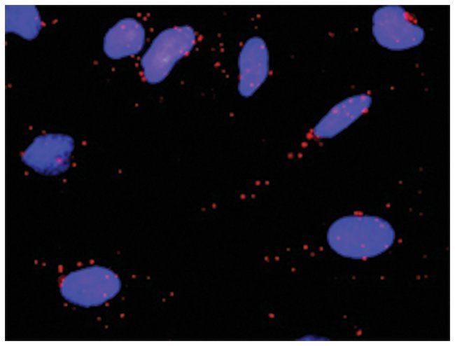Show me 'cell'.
Returning <instances> with one entry per match:
<instances>
[{"label":"cell","mask_w":455,"mask_h":346,"mask_svg":"<svg viewBox=\"0 0 455 346\" xmlns=\"http://www.w3.org/2000/svg\"><path fill=\"white\" fill-rule=\"evenodd\" d=\"M120 289V281L110 270L87 267L68 274L61 284V293L69 303L90 307L102 304Z\"/></svg>","instance_id":"cell-2"},{"label":"cell","mask_w":455,"mask_h":346,"mask_svg":"<svg viewBox=\"0 0 455 346\" xmlns=\"http://www.w3.org/2000/svg\"><path fill=\"white\" fill-rule=\"evenodd\" d=\"M367 95L350 98L334 110L325 118L318 127L319 134L329 135L360 116L370 105Z\"/></svg>","instance_id":"cell-4"},{"label":"cell","mask_w":455,"mask_h":346,"mask_svg":"<svg viewBox=\"0 0 455 346\" xmlns=\"http://www.w3.org/2000/svg\"><path fill=\"white\" fill-rule=\"evenodd\" d=\"M6 27L24 38H34L40 29V20L36 10L31 6H7Z\"/></svg>","instance_id":"cell-5"},{"label":"cell","mask_w":455,"mask_h":346,"mask_svg":"<svg viewBox=\"0 0 455 346\" xmlns=\"http://www.w3.org/2000/svg\"><path fill=\"white\" fill-rule=\"evenodd\" d=\"M373 32L380 45L395 50L416 46L424 38L423 29L397 6H383L374 13Z\"/></svg>","instance_id":"cell-3"},{"label":"cell","mask_w":455,"mask_h":346,"mask_svg":"<svg viewBox=\"0 0 455 346\" xmlns=\"http://www.w3.org/2000/svg\"><path fill=\"white\" fill-rule=\"evenodd\" d=\"M394 233L388 223L372 216L343 219L330 229V242L340 254L355 258L372 257L386 251Z\"/></svg>","instance_id":"cell-1"}]
</instances>
